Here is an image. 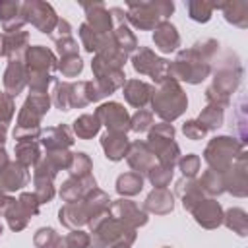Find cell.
Here are the masks:
<instances>
[{
	"instance_id": "obj_61",
	"label": "cell",
	"mask_w": 248,
	"mask_h": 248,
	"mask_svg": "<svg viewBox=\"0 0 248 248\" xmlns=\"http://www.w3.org/2000/svg\"><path fill=\"white\" fill-rule=\"evenodd\" d=\"M54 248H68V246H66V242H64V236H60V238L56 240V244H54Z\"/></svg>"
},
{
	"instance_id": "obj_36",
	"label": "cell",
	"mask_w": 248,
	"mask_h": 248,
	"mask_svg": "<svg viewBox=\"0 0 248 248\" xmlns=\"http://www.w3.org/2000/svg\"><path fill=\"white\" fill-rule=\"evenodd\" d=\"M78 35H79V41H81V46L85 52L89 54H97L101 52L108 43H110V35H97L95 31H91L85 21L78 27Z\"/></svg>"
},
{
	"instance_id": "obj_6",
	"label": "cell",
	"mask_w": 248,
	"mask_h": 248,
	"mask_svg": "<svg viewBox=\"0 0 248 248\" xmlns=\"http://www.w3.org/2000/svg\"><path fill=\"white\" fill-rule=\"evenodd\" d=\"M174 12L172 0H141L126 4V23L140 31H153Z\"/></svg>"
},
{
	"instance_id": "obj_48",
	"label": "cell",
	"mask_w": 248,
	"mask_h": 248,
	"mask_svg": "<svg viewBox=\"0 0 248 248\" xmlns=\"http://www.w3.org/2000/svg\"><path fill=\"white\" fill-rule=\"evenodd\" d=\"M50 101L58 110H64V112L70 110V81H58L56 79Z\"/></svg>"
},
{
	"instance_id": "obj_2",
	"label": "cell",
	"mask_w": 248,
	"mask_h": 248,
	"mask_svg": "<svg viewBox=\"0 0 248 248\" xmlns=\"http://www.w3.org/2000/svg\"><path fill=\"white\" fill-rule=\"evenodd\" d=\"M50 95L48 93H29L17 112L16 128L12 132L16 141H39L43 128L41 120L50 110Z\"/></svg>"
},
{
	"instance_id": "obj_43",
	"label": "cell",
	"mask_w": 248,
	"mask_h": 248,
	"mask_svg": "<svg viewBox=\"0 0 248 248\" xmlns=\"http://www.w3.org/2000/svg\"><path fill=\"white\" fill-rule=\"evenodd\" d=\"M172 172H174V169H169V167H163V165L155 163L147 170L145 176H147V180L151 182L153 188H167L170 184V180H172Z\"/></svg>"
},
{
	"instance_id": "obj_51",
	"label": "cell",
	"mask_w": 248,
	"mask_h": 248,
	"mask_svg": "<svg viewBox=\"0 0 248 248\" xmlns=\"http://www.w3.org/2000/svg\"><path fill=\"white\" fill-rule=\"evenodd\" d=\"M58 238H60V234L52 227H41L33 234V246L35 248H54Z\"/></svg>"
},
{
	"instance_id": "obj_37",
	"label": "cell",
	"mask_w": 248,
	"mask_h": 248,
	"mask_svg": "<svg viewBox=\"0 0 248 248\" xmlns=\"http://www.w3.org/2000/svg\"><path fill=\"white\" fill-rule=\"evenodd\" d=\"M72 132L74 136H78L79 140H91L101 132V122L95 114H79L74 122H72Z\"/></svg>"
},
{
	"instance_id": "obj_28",
	"label": "cell",
	"mask_w": 248,
	"mask_h": 248,
	"mask_svg": "<svg viewBox=\"0 0 248 248\" xmlns=\"http://www.w3.org/2000/svg\"><path fill=\"white\" fill-rule=\"evenodd\" d=\"M141 209L145 213H153V215H167L174 209V194L167 188H153L145 196Z\"/></svg>"
},
{
	"instance_id": "obj_33",
	"label": "cell",
	"mask_w": 248,
	"mask_h": 248,
	"mask_svg": "<svg viewBox=\"0 0 248 248\" xmlns=\"http://www.w3.org/2000/svg\"><path fill=\"white\" fill-rule=\"evenodd\" d=\"M176 196H180L182 207L186 211H192V207L205 198L198 184V178H184V176L176 182Z\"/></svg>"
},
{
	"instance_id": "obj_41",
	"label": "cell",
	"mask_w": 248,
	"mask_h": 248,
	"mask_svg": "<svg viewBox=\"0 0 248 248\" xmlns=\"http://www.w3.org/2000/svg\"><path fill=\"white\" fill-rule=\"evenodd\" d=\"M56 83V78L52 74H41V72H27V87L29 93H48V87Z\"/></svg>"
},
{
	"instance_id": "obj_30",
	"label": "cell",
	"mask_w": 248,
	"mask_h": 248,
	"mask_svg": "<svg viewBox=\"0 0 248 248\" xmlns=\"http://www.w3.org/2000/svg\"><path fill=\"white\" fill-rule=\"evenodd\" d=\"M101 147L105 151V157L108 161H122L128 153L130 140L128 134H118V132H105L101 136Z\"/></svg>"
},
{
	"instance_id": "obj_58",
	"label": "cell",
	"mask_w": 248,
	"mask_h": 248,
	"mask_svg": "<svg viewBox=\"0 0 248 248\" xmlns=\"http://www.w3.org/2000/svg\"><path fill=\"white\" fill-rule=\"evenodd\" d=\"M14 202V198L10 196V194H6V192H2L0 190V215H4V211L8 209V205Z\"/></svg>"
},
{
	"instance_id": "obj_19",
	"label": "cell",
	"mask_w": 248,
	"mask_h": 248,
	"mask_svg": "<svg viewBox=\"0 0 248 248\" xmlns=\"http://www.w3.org/2000/svg\"><path fill=\"white\" fill-rule=\"evenodd\" d=\"M194 221L203 229H217L223 225V207L217 202V198H203L192 207Z\"/></svg>"
},
{
	"instance_id": "obj_39",
	"label": "cell",
	"mask_w": 248,
	"mask_h": 248,
	"mask_svg": "<svg viewBox=\"0 0 248 248\" xmlns=\"http://www.w3.org/2000/svg\"><path fill=\"white\" fill-rule=\"evenodd\" d=\"M223 225L238 236L248 234V215L242 207H229L227 211H223Z\"/></svg>"
},
{
	"instance_id": "obj_16",
	"label": "cell",
	"mask_w": 248,
	"mask_h": 248,
	"mask_svg": "<svg viewBox=\"0 0 248 248\" xmlns=\"http://www.w3.org/2000/svg\"><path fill=\"white\" fill-rule=\"evenodd\" d=\"M108 213L110 217L134 227V229H140V227H145L147 221H149V213H145L134 200L130 198H118L114 202H110L108 205Z\"/></svg>"
},
{
	"instance_id": "obj_57",
	"label": "cell",
	"mask_w": 248,
	"mask_h": 248,
	"mask_svg": "<svg viewBox=\"0 0 248 248\" xmlns=\"http://www.w3.org/2000/svg\"><path fill=\"white\" fill-rule=\"evenodd\" d=\"M50 37L54 41L64 39V37H72V25H70V21L68 19H58V23H56V27H54V31H52Z\"/></svg>"
},
{
	"instance_id": "obj_1",
	"label": "cell",
	"mask_w": 248,
	"mask_h": 248,
	"mask_svg": "<svg viewBox=\"0 0 248 248\" xmlns=\"http://www.w3.org/2000/svg\"><path fill=\"white\" fill-rule=\"evenodd\" d=\"M110 198L105 190L101 188H93L89 194H85L81 200L78 202H66L60 209H58V221L62 227L74 231V229H81L85 227L93 217L108 211L110 205Z\"/></svg>"
},
{
	"instance_id": "obj_3",
	"label": "cell",
	"mask_w": 248,
	"mask_h": 248,
	"mask_svg": "<svg viewBox=\"0 0 248 248\" xmlns=\"http://www.w3.org/2000/svg\"><path fill=\"white\" fill-rule=\"evenodd\" d=\"M240 81H242V66L238 62V56L234 52H227L223 64L213 72L211 85L205 89L207 105H217L221 108H227L231 105V95L238 89Z\"/></svg>"
},
{
	"instance_id": "obj_17",
	"label": "cell",
	"mask_w": 248,
	"mask_h": 248,
	"mask_svg": "<svg viewBox=\"0 0 248 248\" xmlns=\"http://www.w3.org/2000/svg\"><path fill=\"white\" fill-rule=\"evenodd\" d=\"M56 170L41 157V161L33 167V194L37 196L39 203H48L52 202V198L56 196V188H54V178H56Z\"/></svg>"
},
{
	"instance_id": "obj_45",
	"label": "cell",
	"mask_w": 248,
	"mask_h": 248,
	"mask_svg": "<svg viewBox=\"0 0 248 248\" xmlns=\"http://www.w3.org/2000/svg\"><path fill=\"white\" fill-rule=\"evenodd\" d=\"M89 103L87 81H70V108H85Z\"/></svg>"
},
{
	"instance_id": "obj_15",
	"label": "cell",
	"mask_w": 248,
	"mask_h": 248,
	"mask_svg": "<svg viewBox=\"0 0 248 248\" xmlns=\"http://www.w3.org/2000/svg\"><path fill=\"white\" fill-rule=\"evenodd\" d=\"M91 72H93V79L110 95L116 89H122V85L126 83V74L122 68H116L112 64H108L107 60H103L101 56L93 54L91 60Z\"/></svg>"
},
{
	"instance_id": "obj_50",
	"label": "cell",
	"mask_w": 248,
	"mask_h": 248,
	"mask_svg": "<svg viewBox=\"0 0 248 248\" xmlns=\"http://www.w3.org/2000/svg\"><path fill=\"white\" fill-rule=\"evenodd\" d=\"M151 126H153V112L151 110L140 108L130 116V130L132 132L141 134V132H147Z\"/></svg>"
},
{
	"instance_id": "obj_27",
	"label": "cell",
	"mask_w": 248,
	"mask_h": 248,
	"mask_svg": "<svg viewBox=\"0 0 248 248\" xmlns=\"http://www.w3.org/2000/svg\"><path fill=\"white\" fill-rule=\"evenodd\" d=\"M151 93H153V85L141 79H126V83L122 85V95L126 103L138 110L151 101Z\"/></svg>"
},
{
	"instance_id": "obj_49",
	"label": "cell",
	"mask_w": 248,
	"mask_h": 248,
	"mask_svg": "<svg viewBox=\"0 0 248 248\" xmlns=\"http://www.w3.org/2000/svg\"><path fill=\"white\" fill-rule=\"evenodd\" d=\"M178 169L182 172L184 178H196L198 172H200V167H202V161H200V155L196 153H188V155H180L178 159Z\"/></svg>"
},
{
	"instance_id": "obj_54",
	"label": "cell",
	"mask_w": 248,
	"mask_h": 248,
	"mask_svg": "<svg viewBox=\"0 0 248 248\" xmlns=\"http://www.w3.org/2000/svg\"><path fill=\"white\" fill-rule=\"evenodd\" d=\"M64 242L68 248H89L91 236H89V232H85L81 229H74L64 236Z\"/></svg>"
},
{
	"instance_id": "obj_59",
	"label": "cell",
	"mask_w": 248,
	"mask_h": 248,
	"mask_svg": "<svg viewBox=\"0 0 248 248\" xmlns=\"http://www.w3.org/2000/svg\"><path fill=\"white\" fill-rule=\"evenodd\" d=\"M10 163V157H8V151L4 147H0V170Z\"/></svg>"
},
{
	"instance_id": "obj_64",
	"label": "cell",
	"mask_w": 248,
	"mask_h": 248,
	"mask_svg": "<svg viewBox=\"0 0 248 248\" xmlns=\"http://www.w3.org/2000/svg\"><path fill=\"white\" fill-rule=\"evenodd\" d=\"M163 248H170V246H163Z\"/></svg>"
},
{
	"instance_id": "obj_31",
	"label": "cell",
	"mask_w": 248,
	"mask_h": 248,
	"mask_svg": "<svg viewBox=\"0 0 248 248\" xmlns=\"http://www.w3.org/2000/svg\"><path fill=\"white\" fill-rule=\"evenodd\" d=\"M21 2H14V0H2L0 2V23L4 33H16L21 31L25 21L21 17Z\"/></svg>"
},
{
	"instance_id": "obj_20",
	"label": "cell",
	"mask_w": 248,
	"mask_h": 248,
	"mask_svg": "<svg viewBox=\"0 0 248 248\" xmlns=\"http://www.w3.org/2000/svg\"><path fill=\"white\" fill-rule=\"evenodd\" d=\"M81 8L85 12V25L91 31H95L97 35L112 33V17L103 2H83Z\"/></svg>"
},
{
	"instance_id": "obj_63",
	"label": "cell",
	"mask_w": 248,
	"mask_h": 248,
	"mask_svg": "<svg viewBox=\"0 0 248 248\" xmlns=\"http://www.w3.org/2000/svg\"><path fill=\"white\" fill-rule=\"evenodd\" d=\"M2 232H4V227H2V223H0V236H2Z\"/></svg>"
},
{
	"instance_id": "obj_56",
	"label": "cell",
	"mask_w": 248,
	"mask_h": 248,
	"mask_svg": "<svg viewBox=\"0 0 248 248\" xmlns=\"http://www.w3.org/2000/svg\"><path fill=\"white\" fill-rule=\"evenodd\" d=\"M56 45V52L62 56H74V54H79V45L74 37H64V39H58L54 41Z\"/></svg>"
},
{
	"instance_id": "obj_9",
	"label": "cell",
	"mask_w": 248,
	"mask_h": 248,
	"mask_svg": "<svg viewBox=\"0 0 248 248\" xmlns=\"http://www.w3.org/2000/svg\"><path fill=\"white\" fill-rule=\"evenodd\" d=\"M246 149L244 141L232 136H215L207 141L205 149H203V161L207 163V169L217 170V172H225L234 161L236 157Z\"/></svg>"
},
{
	"instance_id": "obj_35",
	"label": "cell",
	"mask_w": 248,
	"mask_h": 248,
	"mask_svg": "<svg viewBox=\"0 0 248 248\" xmlns=\"http://www.w3.org/2000/svg\"><path fill=\"white\" fill-rule=\"evenodd\" d=\"M14 153H16V161L25 169H33L43 157L39 141H16Z\"/></svg>"
},
{
	"instance_id": "obj_55",
	"label": "cell",
	"mask_w": 248,
	"mask_h": 248,
	"mask_svg": "<svg viewBox=\"0 0 248 248\" xmlns=\"http://www.w3.org/2000/svg\"><path fill=\"white\" fill-rule=\"evenodd\" d=\"M182 134H184L188 140L198 141V140H203V138H205L207 130H205L196 118H192V120H186V122L182 124Z\"/></svg>"
},
{
	"instance_id": "obj_11",
	"label": "cell",
	"mask_w": 248,
	"mask_h": 248,
	"mask_svg": "<svg viewBox=\"0 0 248 248\" xmlns=\"http://www.w3.org/2000/svg\"><path fill=\"white\" fill-rule=\"evenodd\" d=\"M130 62H132V68L136 74L149 76L155 81V85L169 78V64L170 62L163 56H157L149 46H140L132 54Z\"/></svg>"
},
{
	"instance_id": "obj_46",
	"label": "cell",
	"mask_w": 248,
	"mask_h": 248,
	"mask_svg": "<svg viewBox=\"0 0 248 248\" xmlns=\"http://www.w3.org/2000/svg\"><path fill=\"white\" fill-rule=\"evenodd\" d=\"M74 153L70 149H58V151H45L43 159L58 172V170H68L70 163H72Z\"/></svg>"
},
{
	"instance_id": "obj_32",
	"label": "cell",
	"mask_w": 248,
	"mask_h": 248,
	"mask_svg": "<svg viewBox=\"0 0 248 248\" xmlns=\"http://www.w3.org/2000/svg\"><path fill=\"white\" fill-rule=\"evenodd\" d=\"M215 10H221L225 19L238 27V29H246L248 27V4L242 0H232V2H221V4H213Z\"/></svg>"
},
{
	"instance_id": "obj_23",
	"label": "cell",
	"mask_w": 248,
	"mask_h": 248,
	"mask_svg": "<svg viewBox=\"0 0 248 248\" xmlns=\"http://www.w3.org/2000/svg\"><path fill=\"white\" fill-rule=\"evenodd\" d=\"M93 188H97V178L91 174H85V176H68L58 194L62 198V202H78L81 200L85 194H89Z\"/></svg>"
},
{
	"instance_id": "obj_5",
	"label": "cell",
	"mask_w": 248,
	"mask_h": 248,
	"mask_svg": "<svg viewBox=\"0 0 248 248\" xmlns=\"http://www.w3.org/2000/svg\"><path fill=\"white\" fill-rule=\"evenodd\" d=\"M89 248H110L114 244H134L138 238V229L110 217L108 211L93 217L89 223Z\"/></svg>"
},
{
	"instance_id": "obj_14",
	"label": "cell",
	"mask_w": 248,
	"mask_h": 248,
	"mask_svg": "<svg viewBox=\"0 0 248 248\" xmlns=\"http://www.w3.org/2000/svg\"><path fill=\"white\" fill-rule=\"evenodd\" d=\"M223 184H225V192H229L234 198L248 196V153L246 149L223 172Z\"/></svg>"
},
{
	"instance_id": "obj_10",
	"label": "cell",
	"mask_w": 248,
	"mask_h": 248,
	"mask_svg": "<svg viewBox=\"0 0 248 248\" xmlns=\"http://www.w3.org/2000/svg\"><path fill=\"white\" fill-rule=\"evenodd\" d=\"M21 17L25 23H31L37 31L45 33V35H52L56 23H58V16L54 12V8L48 2L43 0H25L21 2Z\"/></svg>"
},
{
	"instance_id": "obj_38",
	"label": "cell",
	"mask_w": 248,
	"mask_h": 248,
	"mask_svg": "<svg viewBox=\"0 0 248 248\" xmlns=\"http://www.w3.org/2000/svg\"><path fill=\"white\" fill-rule=\"evenodd\" d=\"M202 192L205 198H219L221 194H225V184H223V174L211 169H205L202 172V178L198 180Z\"/></svg>"
},
{
	"instance_id": "obj_62",
	"label": "cell",
	"mask_w": 248,
	"mask_h": 248,
	"mask_svg": "<svg viewBox=\"0 0 248 248\" xmlns=\"http://www.w3.org/2000/svg\"><path fill=\"white\" fill-rule=\"evenodd\" d=\"M110 248H132L130 244H114V246H110Z\"/></svg>"
},
{
	"instance_id": "obj_42",
	"label": "cell",
	"mask_w": 248,
	"mask_h": 248,
	"mask_svg": "<svg viewBox=\"0 0 248 248\" xmlns=\"http://www.w3.org/2000/svg\"><path fill=\"white\" fill-rule=\"evenodd\" d=\"M188 16L190 19L198 21V23H207L211 19V14H213V4L211 2H205V0H190L188 4Z\"/></svg>"
},
{
	"instance_id": "obj_34",
	"label": "cell",
	"mask_w": 248,
	"mask_h": 248,
	"mask_svg": "<svg viewBox=\"0 0 248 248\" xmlns=\"http://www.w3.org/2000/svg\"><path fill=\"white\" fill-rule=\"evenodd\" d=\"M143 182H145L143 174H140V172H134V170L122 172L116 178L114 190L118 192L120 198H134V196H138L143 190Z\"/></svg>"
},
{
	"instance_id": "obj_26",
	"label": "cell",
	"mask_w": 248,
	"mask_h": 248,
	"mask_svg": "<svg viewBox=\"0 0 248 248\" xmlns=\"http://www.w3.org/2000/svg\"><path fill=\"white\" fill-rule=\"evenodd\" d=\"M153 43H155V48L159 52H163V54L176 52L178 46H180V33L176 29V25L170 23L169 19L161 21L153 29Z\"/></svg>"
},
{
	"instance_id": "obj_52",
	"label": "cell",
	"mask_w": 248,
	"mask_h": 248,
	"mask_svg": "<svg viewBox=\"0 0 248 248\" xmlns=\"http://www.w3.org/2000/svg\"><path fill=\"white\" fill-rule=\"evenodd\" d=\"M219 41H215V39H200V41H196L194 45H192V48L200 54V56H203L207 62H211L217 54H219Z\"/></svg>"
},
{
	"instance_id": "obj_4",
	"label": "cell",
	"mask_w": 248,
	"mask_h": 248,
	"mask_svg": "<svg viewBox=\"0 0 248 248\" xmlns=\"http://www.w3.org/2000/svg\"><path fill=\"white\" fill-rule=\"evenodd\" d=\"M149 105H151V112L157 114L161 122L172 124L176 118H180L186 112L188 95L178 81H174L172 78H167L161 83L153 85Z\"/></svg>"
},
{
	"instance_id": "obj_24",
	"label": "cell",
	"mask_w": 248,
	"mask_h": 248,
	"mask_svg": "<svg viewBox=\"0 0 248 248\" xmlns=\"http://www.w3.org/2000/svg\"><path fill=\"white\" fill-rule=\"evenodd\" d=\"M31 180L29 169H25L23 165H19L17 161H10L2 170H0V190L6 194L17 192L23 186H27Z\"/></svg>"
},
{
	"instance_id": "obj_53",
	"label": "cell",
	"mask_w": 248,
	"mask_h": 248,
	"mask_svg": "<svg viewBox=\"0 0 248 248\" xmlns=\"http://www.w3.org/2000/svg\"><path fill=\"white\" fill-rule=\"evenodd\" d=\"M16 114V101L6 91H0V124H10Z\"/></svg>"
},
{
	"instance_id": "obj_21",
	"label": "cell",
	"mask_w": 248,
	"mask_h": 248,
	"mask_svg": "<svg viewBox=\"0 0 248 248\" xmlns=\"http://www.w3.org/2000/svg\"><path fill=\"white\" fill-rule=\"evenodd\" d=\"M2 83H4V91L14 99L27 87V70H25L23 58L8 60L4 76H2Z\"/></svg>"
},
{
	"instance_id": "obj_44",
	"label": "cell",
	"mask_w": 248,
	"mask_h": 248,
	"mask_svg": "<svg viewBox=\"0 0 248 248\" xmlns=\"http://www.w3.org/2000/svg\"><path fill=\"white\" fill-rule=\"evenodd\" d=\"M91 170H93L91 157L85 151H76L72 157V163L68 167L70 176H85V174H91Z\"/></svg>"
},
{
	"instance_id": "obj_8",
	"label": "cell",
	"mask_w": 248,
	"mask_h": 248,
	"mask_svg": "<svg viewBox=\"0 0 248 248\" xmlns=\"http://www.w3.org/2000/svg\"><path fill=\"white\" fill-rule=\"evenodd\" d=\"M174 136H176V130L172 124L159 122L147 130V140H145V143L151 149L157 163L163 167H169V169H174L182 155L178 143L174 141Z\"/></svg>"
},
{
	"instance_id": "obj_7",
	"label": "cell",
	"mask_w": 248,
	"mask_h": 248,
	"mask_svg": "<svg viewBox=\"0 0 248 248\" xmlns=\"http://www.w3.org/2000/svg\"><path fill=\"white\" fill-rule=\"evenodd\" d=\"M211 72H213L211 62H207L203 56H200L192 46L178 50L176 58L169 64V78H172L178 83L184 81L190 85H198L205 78H209Z\"/></svg>"
},
{
	"instance_id": "obj_40",
	"label": "cell",
	"mask_w": 248,
	"mask_h": 248,
	"mask_svg": "<svg viewBox=\"0 0 248 248\" xmlns=\"http://www.w3.org/2000/svg\"><path fill=\"white\" fill-rule=\"evenodd\" d=\"M196 120H198L207 132H215L217 128L223 126V120H225V108H221V107H217V105H205Z\"/></svg>"
},
{
	"instance_id": "obj_13",
	"label": "cell",
	"mask_w": 248,
	"mask_h": 248,
	"mask_svg": "<svg viewBox=\"0 0 248 248\" xmlns=\"http://www.w3.org/2000/svg\"><path fill=\"white\" fill-rule=\"evenodd\" d=\"M93 114L99 118L101 126L107 128V132H118V134L130 132V114L124 108V105H120L118 101L101 103Z\"/></svg>"
},
{
	"instance_id": "obj_18",
	"label": "cell",
	"mask_w": 248,
	"mask_h": 248,
	"mask_svg": "<svg viewBox=\"0 0 248 248\" xmlns=\"http://www.w3.org/2000/svg\"><path fill=\"white\" fill-rule=\"evenodd\" d=\"M23 64L27 72H41V74H52L58 70V58L56 54L43 46V45H29L23 52Z\"/></svg>"
},
{
	"instance_id": "obj_60",
	"label": "cell",
	"mask_w": 248,
	"mask_h": 248,
	"mask_svg": "<svg viewBox=\"0 0 248 248\" xmlns=\"http://www.w3.org/2000/svg\"><path fill=\"white\" fill-rule=\"evenodd\" d=\"M6 138H8V126L6 124H0V147H4Z\"/></svg>"
},
{
	"instance_id": "obj_25",
	"label": "cell",
	"mask_w": 248,
	"mask_h": 248,
	"mask_svg": "<svg viewBox=\"0 0 248 248\" xmlns=\"http://www.w3.org/2000/svg\"><path fill=\"white\" fill-rule=\"evenodd\" d=\"M126 163L134 172L147 174V170L155 165V157H153L151 149L147 147L145 140L130 141V147H128V153H126Z\"/></svg>"
},
{
	"instance_id": "obj_12",
	"label": "cell",
	"mask_w": 248,
	"mask_h": 248,
	"mask_svg": "<svg viewBox=\"0 0 248 248\" xmlns=\"http://www.w3.org/2000/svg\"><path fill=\"white\" fill-rule=\"evenodd\" d=\"M39 207H41V203H39V200H37V196L33 192H21L19 198L17 200L14 198V202L4 211V217L8 221V227L14 232L23 231L27 227L29 219L39 213Z\"/></svg>"
},
{
	"instance_id": "obj_29",
	"label": "cell",
	"mask_w": 248,
	"mask_h": 248,
	"mask_svg": "<svg viewBox=\"0 0 248 248\" xmlns=\"http://www.w3.org/2000/svg\"><path fill=\"white\" fill-rule=\"evenodd\" d=\"M29 46V33L27 31H16V33H0V56L12 60V58H23V52Z\"/></svg>"
},
{
	"instance_id": "obj_47",
	"label": "cell",
	"mask_w": 248,
	"mask_h": 248,
	"mask_svg": "<svg viewBox=\"0 0 248 248\" xmlns=\"http://www.w3.org/2000/svg\"><path fill=\"white\" fill-rule=\"evenodd\" d=\"M58 72L64 78H78L83 72V60L79 58V54L74 56H62L58 60Z\"/></svg>"
},
{
	"instance_id": "obj_22",
	"label": "cell",
	"mask_w": 248,
	"mask_h": 248,
	"mask_svg": "<svg viewBox=\"0 0 248 248\" xmlns=\"http://www.w3.org/2000/svg\"><path fill=\"white\" fill-rule=\"evenodd\" d=\"M74 132L70 126L66 124H56V126H48L46 130H43L39 143L43 145L45 151H58V149H70L74 145Z\"/></svg>"
}]
</instances>
